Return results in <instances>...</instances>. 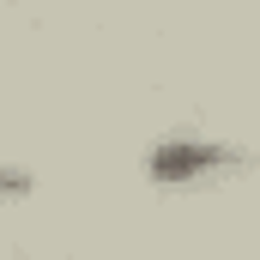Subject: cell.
I'll return each mask as SVG.
<instances>
[{"mask_svg": "<svg viewBox=\"0 0 260 260\" xmlns=\"http://www.w3.org/2000/svg\"><path fill=\"white\" fill-rule=\"evenodd\" d=\"M224 164H236L230 145H157V151H151V176H157V182H188V176L224 170Z\"/></svg>", "mask_w": 260, "mask_h": 260, "instance_id": "cell-1", "label": "cell"}, {"mask_svg": "<svg viewBox=\"0 0 260 260\" xmlns=\"http://www.w3.org/2000/svg\"><path fill=\"white\" fill-rule=\"evenodd\" d=\"M0 194H24V176H6L0 170Z\"/></svg>", "mask_w": 260, "mask_h": 260, "instance_id": "cell-2", "label": "cell"}]
</instances>
